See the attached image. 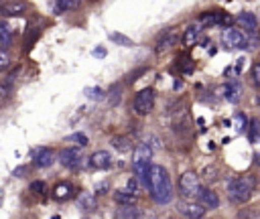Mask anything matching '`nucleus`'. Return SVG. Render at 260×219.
<instances>
[{
	"label": "nucleus",
	"instance_id": "nucleus-1",
	"mask_svg": "<svg viewBox=\"0 0 260 219\" xmlns=\"http://www.w3.org/2000/svg\"><path fill=\"white\" fill-rule=\"evenodd\" d=\"M148 189H150V197L158 205H167L173 199V185H171V178H169V172L165 166H160V164L150 166Z\"/></svg>",
	"mask_w": 260,
	"mask_h": 219
},
{
	"label": "nucleus",
	"instance_id": "nucleus-2",
	"mask_svg": "<svg viewBox=\"0 0 260 219\" xmlns=\"http://www.w3.org/2000/svg\"><path fill=\"white\" fill-rule=\"evenodd\" d=\"M256 189V178L252 174H242L238 178H234L228 187V197H230V203L234 205H244L250 201L252 193Z\"/></svg>",
	"mask_w": 260,
	"mask_h": 219
},
{
	"label": "nucleus",
	"instance_id": "nucleus-3",
	"mask_svg": "<svg viewBox=\"0 0 260 219\" xmlns=\"http://www.w3.org/2000/svg\"><path fill=\"white\" fill-rule=\"evenodd\" d=\"M150 158H152V148L148 144H138L134 148V154H132V166H134V172L136 176L148 185V174H150Z\"/></svg>",
	"mask_w": 260,
	"mask_h": 219
},
{
	"label": "nucleus",
	"instance_id": "nucleus-4",
	"mask_svg": "<svg viewBox=\"0 0 260 219\" xmlns=\"http://www.w3.org/2000/svg\"><path fill=\"white\" fill-rule=\"evenodd\" d=\"M199 176L193 170H185L179 176V195L183 197V201H193L199 195Z\"/></svg>",
	"mask_w": 260,
	"mask_h": 219
},
{
	"label": "nucleus",
	"instance_id": "nucleus-5",
	"mask_svg": "<svg viewBox=\"0 0 260 219\" xmlns=\"http://www.w3.org/2000/svg\"><path fill=\"white\" fill-rule=\"evenodd\" d=\"M236 18H232L228 12L223 10H209V12H203L199 16V24L205 28V26H221V28H228V26H234Z\"/></svg>",
	"mask_w": 260,
	"mask_h": 219
},
{
	"label": "nucleus",
	"instance_id": "nucleus-6",
	"mask_svg": "<svg viewBox=\"0 0 260 219\" xmlns=\"http://www.w3.org/2000/svg\"><path fill=\"white\" fill-rule=\"evenodd\" d=\"M132 107L138 116H148L154 110V89L152 87H144L134 95Z\"/></svg>",
	"mask_w": 260,
	"mask_h": 219
},
{
	"label": "nucleus",
	"instance_id": "nucleus-7",
	"mask_svg": "<svg viewBox=\"0 0 260 219\" xmlns=\"http://www.w3.org/2000/svg\"><path fill=\"white\" fill-rule=\"evenodd\" d=\"M221 39H223V45H225L228 49H244V47H248V39H246V34H244L240 28H236V26H228V28H223Z\"/></svg>",
	"mask_w": 260,
	"mask_h": 219
},
{
	"label": "nucleus",
	"instance_id": "nucleus-8",
	"mask_svg": "<svg viewBox=\"0 0 260 219\" xmlns=\"http://www.w3.org/2000/svg\"><path fill=\"white\" fill-rule=\"evenodd\" d=\"M177 41H179V32H177V28L171 26V28H167L158 34V39L154 43V51L156 53H167L177 45Z\"/></svg>",
	"mask_w": 260,
	"mask_h": 219
},
{
	"label": "nucleus",
	"instance_id": "nucleus-9",
	"mask_svg": "<svg viewBox=\"0 0 260 219\" xmlns=\"http://www.w3.org/2000/svg\"><path fill=\"white\" fill-rule=\"evenodd\" d=\"M177 209H179V213L185 219H203L205 217V211H207L199 201L197 203L195 201H181Z\"/></svg>",
	"mask_w": 260,
	"mask_h": 219
},
{
	"label": "nucleus",
	"instance_id": "nucleus-10",
	"mask_svg": "<svg viewBox=\"0 0 260 219\" xmlns=\"http://www.w3.org/2000/svg\"><path fill=\"white\" fill-rule=\"evenodd\" d=\"M55 150L53 148H49V146H43V148H39L37 152H35V156H32V164L35 166H39V168H47V166H51L53 162H55Z\"/></svg>",
	"mask_w": 260,
	"mask_h": 219
},
{
	"label": "nucleus",
	"instance_id": "nucleus-11",
	"mask_svg": "<svg viewBox=\"0 0 260 219\" xmlns=\"http://www.w3.org/2000/svg\"><path fill=\"white\" fill-rule=\"evenodd\" d=\"M59 162L65 166V168H79V164H81V154L75 150V148H63L61 152H59Z\"/></svg>",
	"mask_w": 260,
	"mask_h": 219
},
{
	"label": "nucleus",
	"instance_id": "nucleus-12",
	"mask_svg": "<svg viewBox=\"0 0 260 219\" xmlns=\"http://www.w3.org/2000/svg\"><path fill=\"white\" fill-rule=\"evenodd\" d=\"M0 12L4 16H22L26 12V4L22 0H6V2H2Z\"/></svg>",
	"mask_w": 260,
	"mask_h": 219
},
{
	"label": "nucleus",
	"instance_id": "nucleus-13",
	"mask_svg": "<svg viewBox=\"0 0 260 219\" xmlns=\"http://www.w3.org/2000/svg\"><path fill=\"white\" fill-rule=\"evenodd\" d=\"M110 164H112V156H110L108 150H95L89 156V166L95 168V170H106Z\"/></svg>",
	"mask_w": 260,
	"mask_h": 219
},
{
	"label": "nucleus",
	"instance_id": "nucleus-14",
	"mask_svg": "<svg viewBox=\"0 0 260 219\" xmlns=\"http://www.w3.org/2000/svg\"><path fill=\"white\" fill-rule=\"evenodd\" d=\"M53 199L55 201H69V199H73L75 197V187L71 185V182H57L55 187H53Z\"/></svg>",
	"mask_w": 260,
	"mask_h": 219
},
{
	"label": "nucleus",
	"instance_id": "nucleus-15",
	"mask_svg": "<svg viewBox=\"0 0 260 219\" xmlns=\"http://www.w3.org/2000/svg\"><path fill=\"white\" fill-rule=\"evenodd\" d=\"M197 201H199L205 209H217V207H219V197H217L211 189H205V187H201V189H199Z\"/></svg>",
	"mask_w": 260,
	"mask_h": 219
},
{
	"label": "nucleus",
	"instance_id": "nucleus-16",
	"mask_svg": "<svg viewBox=\"0 0 260 219\" xmlns=\"http://www.w3.org/2000/svg\"><path fill=\"white\" fill-rule=\"evenodd\" d=\"M199 32H201V24H189L185 30H183V36H181V43H183V47L185 49H189V47H193L197 41H199Z\"/></svg>",
	"mask_w": 260,
	"mask_h": 219
},
{
	"label": "nucleus",
	"instance_id": "nucleus-17",
	"mask_svg": "<svg viewBox=\"0 0 260 219\" xmlns=\"http://www.w3.org/2000/svg\"><path fill=\"white\" fill-rule=\"evenodd\" d=\"M240 85L238 83H223L221 87H219V93H221V97L223 99H228V101H232V103H236V101H240Z\"/></svg>",
	"mask_w": 260,
	"mask_h": 219
},
{
	"label": "nucleus",
	"instance_id": "nucleus-18",
	"mask_svg": "<svg viewBox=\"0 0 260 219\" xmlns=\"http://www.w3.org/2000/svg\"><path fill=\"white\" fill-rule=\"evenodd\" d=\"M236 22H238L242 28H246L248 32H254V30H256V16H254L252 12H240V14L236 16Z\"/></svg>",
	"mask_w": 260,
	"mask_h": 219
},
{
	"label": "nucleus",
	"instance_id": "nucleus-19",
	"mask_svg": "<svg viewBox=\"0 0 260 219\" xmlns=\"http://www.w3.org/2000/svg\"><path fill=\"white\" fill-rule=\"evenodd\" d=\"M114 201L118 205H134L138 201V197L132 195V193H128L126 189H118V191H114Z\"/></svg>",
	"mask_w": 260,
	"mask_h": 219
},
{
	"label": "nucleus",
	"instance_id": "nucleus-20",
	"mask_svg": "<svg viewBox=\"0 0 260 219\" xmlns=\"http://www.w3.org/2000/svg\"><path fill=\"white\" fill-rule=\"evenodd\" d=\"M41 34V28L32 22V24H28V28H26V34H24V49L28 51L32 45H35V41H37V36Z\"/></svg>",
	"mask_w": 260,
	"mask_h": 219
},
{
	"label": "nucleus",
	"instance_id": "nucleus-21",
	"mask_svg": "<svg viewBox=\"0 0 260 219\" xmlns=\"http://www.w3.org/2000/svg\"><path fill=\"white\" fill-rule=\"evenodd\" d=\"M77 205H79L81 209H93V207H95V195L89 193V191L79 193V197H77Z\"/></svg>",
	"mask_w": 260,
	"mask_h": 219
},
{
	"label": "nucleus",
	"instance_id": "nucleus-22",
	"mask_svg": "<svg viewBox=\"0 0 260 219\" xmlns=\"http://www.w3.org/2000/svg\"><path fill=\"white\" fill-rule=\"evenodd\" d=\"M248 126H250V128H248V138H250V142H260V120L252 118Z\"/></svg>",
	"mask_w": 260,
	"mask_h": 219
},
{
	"label": "nucleus",
	"instance_id": "nucleus-23",
	"mask_svg": "<svg viewBox=\"0 0 260 219\" xmlns=\"http://www.w3.org/2000/svg\"><path fill=\"white\" fill-rule=\"evenodd\" d=\"M10 41H12V26L6 20H0V43L10 45Z\"/></svg>",
	"mask_w": 260,
	"mask_h": 219
},
{
	"label": "nucleus",
	"instance_id": "nucleus-24",
	"mask_svg": "<svg viewBox=\"0 0 260 219\" xmlns=\"http://www.w3.org/2000/svg\"><path fill=\"white\" fill-rule=\"evenodd\" d=\"M77 2H79V0H57V2H55V12H57V14L69 12V10H73V8L77 6Z\"/></svg>",
	"mask_w": 260,
	"mask_h": 219
},
{
	"label": "nucleus",
	"instance_id": "nucleus-25",
	"mask_svg": "<svg viewBox=\"0 0 260 219\" xmlns=\"http://www.w3.org/2000/svg\"><path fill=\"white\" fill-rule=\"evenodd\" d=\"M112 146H114L116 150H120V152H126V150L130 148V140H128L126 136H114V138H112Z\"/></svg>",
	"mask_w": 260,
	"mask_h": 219
},
{
	"label": "nucleus",
	"instance_id": "nucleus-26",
	"mask_svg": "<svg viewBox=\"0 0 260 219\" xmlns=\"http://www.w3.org/2000/svg\"><path fill=\"white\" fill-rule=\"evenodd\" d=\"M120 95H122V93H120V85H118V83H116V85H112V87H110V91L106 93L108 103H110V105H116V103L120 101Z\"/></svg>",
	"mask_w": 260,
	"mask_h": 219
},
{
	"label": "nucleus",
	"instance_id": "nucleus-27",
	"mask_svg": "<svg viewBox=\"0 0 260 219\" xmlns=\"http://www.w3.org/2000/svg\"><path fill=\"white\" fill-rule=\"evenodd\" d=\"M30 193L37 195V197H45V193H47L45 180H32V182H30Z\"/></svg>",
	"mask_w": 260,
	"mask_h": 219
},
{
	"label": "nucleus",
	"instance_id": "nucleus-28",
	"mask_svg": "<svg viewBox=\"0 0 260 219\" xmlns=\"http://www.w3.org/2000/svg\"><path fill=\"white\" fill-rule=\"evenodd\" d=\"M110 39H112L114 43H118V45H124V47H134L132 39H128L126 34H120V32H112V34H110Z\"/></svg>",
	"mask_w": 260,
	"mask_h": 219
},
{
	"label": "nucleus",
	"instance_id": "nucleus-29",
	"mask_svg": "<svg viewBox=\"0 0 260 219\" xmlns=\"http://www.w3.org/2000/svg\"><path fill=\"white\" fill-rule=\"evenodd\" d=\"M177 67H179L181 73H191V71H193V63H191L189 57H187V59H185V57H179V59H177Z\"/></svg>",
	"mask_w": 260,
	"mask_h": 219
},
{
	"label": "nucleus",
	"instance_id": "nucleus-30",
	"mask_svg": "<svg viewBox=\"0 0 260 219\" xmlns=\"http://www.w3.org/2000/svg\"><path fill=\"white\" fill-rule=\"evenodd\" d=\"M246 126H248V120H246V116L240 112V114H236V118H234V128H236V132L240 134V132H244L246 130Z\"/></svg>",
	"mask_w": 260,
	"mask_h": 219
},
{
	"label": "nucleus",
	"instance_id": "nucleus-31",
	"mask_svg": "<svg viewBox=\"0 0 260 219\" xmlns=\"http://www.w3.org/2000/svg\"><path fill=\"white\" fill-rule=\"evenodd\" d=\"M67 142H73V144H77V146H87V136L85 134H81V132H75V134H71L69 138H67Z\"/></svg>",
	"mask_w": 260,
	"mask_h": 219
},
{
	"label": "nucleus",
	"instance_id": "nucleus-32",
	"mask_svg": "<svg viewBox=\"0 0 260 219\" xmlns=\"http://www.w3.org/2000/svg\"><path fill=\"white\" fill-rule=\"evenodd\" d=\"M215 174H217V168H215V166H205V168H203V172H201L203 180H207V182H213V180L217 178Z\"/></svg>",
	"mask_w": 260,
	"mask_h": 219
},
{
	"label": "nucleus",
	"instance_id": "nucleus-33",
	"mask_svg": "<svg viewBox=\"0 0 260 219\" xmlns=\"http://www.w3.org/2000/svg\"><path fill=\"white\" fill-rule=\"evenodd\" d=\"M128 193H132V195H136L138 197V189H140V185H138V176H132L128 182H126V187H124Z\"/></svg>",
	"mask_w": 260,
	"mask_h": 219
},
{
	"label": "nucleus",
	"instance_id": "nucleus-34",
	"mask_svg": "<svg viewBox=\"0 0 260 219\" xmlns=\"http://www.w3.org/2000/svg\"><path fill=\"white\" fill-rule=\"evenodd\" d=\"M252 83L260 89V61H256V63L252 65Z\"/></svg>",
	"mask_w": 260,
	"mask_h": 219
},
{
	"label": "nucleus",
	"instance_id": "nucleus-35",
	"mask_svg": "<svg viewBox=\"0 0 260 219\" xmlns=\"http://www.w3.org/2000/svg\"><path fill=\"white\" fill-rule=\"evenodd\" d=\"M6 69H10V57H8V53H6V51H2V49H0V73H2V71H6Z\"/></svg>",
	"mask_w": 260,
	"mask_h": 219
},
{
	"label": "nucleus",
	"instance_id": "nucleus-36",
	"mask_svg": "<svg viewBox=\"0 0 260 219\" xmlns=\"http://www.w3.org/2000/svg\"><path fill=\"white\" fill-rule=\"evenodd\" d=\"M8 91H10V85H8V83H0V105L6 101Z\"/></svg>",
	"mask_w": 260,
	"mask_h": 219
},
{
	"label": "nucleus",
	"instance_id": "nucleus-37",
	"mask_svg": "<svg viewBox=\"0 0 260 219\" xmlns=\"http://www.w3.org/2000/svg\"><path fill=\"white\" fill-rule=\"evenodd\" d=\"M85 95L91 97V99H98L102 95V89L100 87H91V89H85Z\"/></svg>",
	"mask_w": 260,
	"mask_h": 219
},
{
	"label": "nucleus",
	"instance_id": "nucleus-38",
	"mask_svg": "<svg viewBox=\"0 0 260 219\" xmlns=\"http://www.w3.org/2000/svg\"><path fill=\"white\" fill-rule=\"evenodd\" d=\"M26 174V166H18L14 168V176H24Z\"/></svg>",
	"mask_w": 260,
	"mask_h": 219
},
{
	"label": "nucleus",
	"instance_id": "nucleus-39",
	"mask_svg": "<svg viewBox=\"0 0 260 219\" xmlns=\"http://www.w3.org/2000/svg\"><path fill=\"white\" fill-rule=\"evenodd\" d=\"M93 55H95V57H104V55H106V49H104V47H98V49H93Z\"/></svg>",
	"mask_w": 260,
	"mask_h": 219
},
{
	"label": "nucleus",
	"instance_id": "nucleus-40",
	"mask_svg": "<svg viewBox=\"0 0 260 219\" xmlns=\"http://www.w3.org/2000/svg\"><path fill=\"white\" fill-rule=\"evenodd\" d=\"M104 189H108V182H100V185H98V191H95V193H98V195H102V193H106Z\"/></svg>",
	"mask_w": 260,
	"mask_h": 219
},
{
	"label": "nucleus",
	"instance_id": "nucleus-41",
	"mask_svg": "<svg viewBox=\"0 0 260 219\" xmlns=\"http://www.w3.org/2000/svg\"><path fill=\"white\" fill-rule=\"evenodd\" d=\"M256 103L260 105V93H256Z\"/></svg>",
	"mask_w": 260,
	"mask_h": 219
},
{
	"label": "nucleus",
	"instance_id": "nucleus-42",
	"mask_svg": "<svg viewBox=\"0 0 260 219\" xmlns=\"http://www.w3.org/2000/svg\"><path fill=\"white\" fill-rule=\"evenodd\" d=\"M256 162H258V164H260V154H258V158H256Z\"/></svg>",
	"mask_w": 260,
	"mask_h": 219
},
{
	"label": "nucleus",
	"instance_id": "nucleus-43",
	"mask_svg": "<svg viewBox=\"0 0 260 219\" xmlns=\"http://www.w3.org/2000/svg\"><path fill=\"white\" fill-rule=\"evenodd\" d=\"M169 219H175V217H169Z\"/></svg>",
	"mask_w": 260,
	"mask_h": 219
},
{
	"label": "nucleus",
	"instance_id": "nucleus-44",
	"mask_svg": "<svg viewBox=\"0 0 260 219\" xmlns=\"http://www.w3.org/2000/svg\"><path fill=\"white\" fill-rule=\"evenodd\" d=\"M0 6H2V2H0ZM0 14H2V12H0Z\"/></svg>",
	"mask_w": 260,
	"mask_h": 219
}]
</instances>
